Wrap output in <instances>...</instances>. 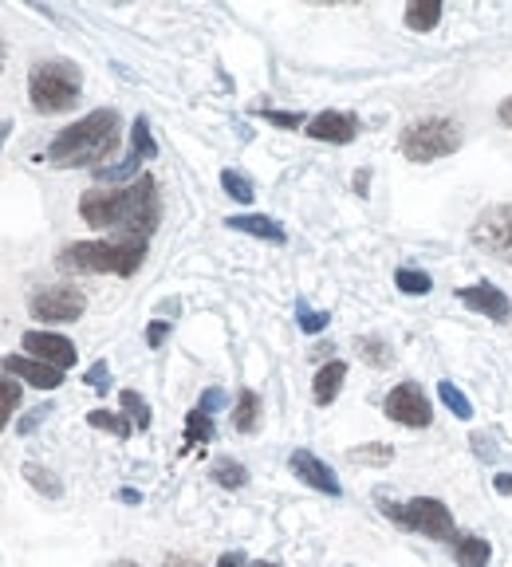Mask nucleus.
I'll use <instances>...</instances> for the list:
<instances>
[{
	"mask_svg": "<svg viewBox=\"0 0 512 567\" xmlns=\"http://www.w3.org/2000/svg\"><path fill=\"white\" fill-rule=\"evenodd\" d=\"M457 300H461L469 312L485 315V319H493V323H509L512 319V300L501 288H493L489 280H477V284H469V288H457Z\"/></svg>",
	"mask_w": 512,
	"mask_h": 567,
	"instance_id": "9d476101",
	"label": "nucleus"
},
{
	"mask_svg": "<svg viewBox=\"0 0 512 567\" xmlns=\"http://www.w3.org/2000/svg\"><path fill=\"white\" fill-rule=\"evenodd\" d=\"M119 402H123L127 418L138 426V430H150V402H146L138 390H123V394H119Z\"/></svg>",
	"mask_w": 512,
	"mask_h": 567,
	"instance_id": "bb28decb",
	"label": "nucleus"
},
{
	"mask_svg": "<svg viewBox=\"0 0 512 567\" xmlns=\"http://www.w3.org/2000/svg\"><path fill=\"white\" fill-rule=\"evenodd\" d=\"M497 119H501V123H505V126L512 130V95L505 99V103H501V107H497Z\"/></svg>",
	"mask_w": 512,
	"mask_h": 567,
	"instance_id": "ea45409f",
	"label": "nucleus"
},
{
	"mask_svg": "<svg viewBox=\"0 0 512 567\" xmlns=\"http://www.w3.org/2000/svg\"><path fill=\"white\" fill-rule=\"evenodd\" d=\"M406 28L410 32H434L442 24V4L438 0H418V4H406Z\"/></svg>",
	"mask_w": 512,
	"mask_h": 567,
	"instance_id": "a211bd4d",
	"label": "nucleus"
},
{
	"mask_svg": "<svg viewBox=\"0 0 512 567\" xmlns=\"http://www.w3.org/2000/svg\"><path fill=\"white\" fill-rule=\"evenodd\" d=\"M256 115L268 119L272 126H284V130H300V126H304V115H300V111H272V107H260Z\"/></svg>",
	"mask_w": 512,
	"mask_h": 567,
	"instance_id": "473e14b6",
	"label": "nucleus"
},
{
	"mask_svg": "<svg viewBox=\"0 0 512 567\" xmlns=\"http://www.w3.org/2000/svg\"><path fill=\"white\" fill-rule=\"evenodd\" d=\"M83 71L67 60H40L28 75V99L40 115H64L79 103Z\"/></svg>",
	"mask_w": 512,
	"mask_h": 567,
	"instance_id": "20e7f679",
	"label": "nucleus"
},
{
	"mask_svg": "<svg viewBox=\"0 0 512 567\" xmlns=\"http://www.w3.org/2000/svg\"><path fill=\"white\" fill-rule=\"evenodd\" d=\"M249 567H280V564H264V560H256V564H249Z\"/></svg>",
	"mask_w": 512,
	"mask_h": 567,
	"instance_id": "de8ad7c7",
	"label": "nucleus"
},
{
	"mask_svg": "<svg viewBox=\"0 0 512 567\" xmlns=\"http://www.w3.org/2000/svg\"><path fill=\"white\" fill-rule=\"evenodd\" d=\"M79 217L91 229H111V233L130 237V241H150L158 221H162L158 182L150 174H142L123 189H87L79 197Z\"/></svg>",
	"mask_w": 512,
	"mask_h": 567,
	"instance_id": "f257e3e1",
	"label": "nucleus"
},
{
	"mask_svg": "<svg viewBox=\"0 0 512 567\" xmlns=\"http://www.w3.org/2000/svg\"><path fill=\"white\" fill-rule=\"evenodd\" d=\"M87 426H91V430H107V434H115V438H123V441L134 434V422L123 418V414H111V410H91V414H87Z\"/></svg>",
	"mask_w": 512,
	"mask_h": 567,
	"instance_id": "4be33fe9",
	"label": "nucleus"
},
{
	"mask_svg": "<svg viewBox=\"0 0 512 567\" xmlns=\"http://www.w3.org/2000/svg\"><path fill=\"white\" fill-rule=\"evenodd\" d=\"M398 150L406 162H438L446 154H457L461 150V123L453 119H418L410 123L402 134H398Z\"/></svg>",
	"mask_w": 512,
	"mask_h": 567,
	"instance_id": "39448f33",
	"label": "nucleus"
},
{
	"mask_svg": "<svg viewBox=\"0 0 512 567\" xmlns=\"http://www.w3.org/2000/svg\"><path fill=\"white\" fill-rule=\"evenodd\" d=\"M453 560L457 567H485L493 560V548H489V540H481V536H473V532H457V540H453Z\"/></svg>",
	"mask_w": 512,
	"mask_h": 567,
	"instance_id": "dca6fc26",
	"label": "nucleus"
},
{
	"mask_svg": "<svg viewBox=\"0 0 512 567\" xmlns=\"http://www.w3.org/2000/svg\"><path fill=\"white\" fill-rule=\"evenodd\" d=\"M394 288L406 292V296H426V292L434 288V280H430V272H422V268H398V272H394Z\"/></svg>",
	"mask_w": 512,
	"mask_h": 567,
	"instance_id": "5701e85b",
	"label": "nucleus"
},
{
	"mask_svg": "<svg viewBox=\"0 0 512 567\" xmlns=\"http://www.w3.org/2000/svg\"><path fill=\"white\" fill-rule=\"evenodd\" d=\"M162 567H201L197 560H190V556H166V564Z\"/></svg>",
	"mask_w": 512,
	"mask_h": 567,
	"instance_id": "a19ab883",
	"label": "nucleus"
},
{
	"mask_svg": "<svg viewBox=\"0 0 512 567\" xmlns=\"http://www.w3.org/2000/svg\"><path fill=\"white\" fill-rule=\"evenodd\" d=\"M217 567H249V560H245V552H225Z\"/></svg>",
	"mask_w": 512,
	"mask_h": 567,
	"instance_id": "4c0bfd02",
	"label": "nucleus"
},
{
	"mask_svg": "<svg viewBox=\"0 0 512 567\" xmlns=\"http://www.w3.org/2000/svg\"><path fill=\"white\" fill-rule=\"evenodd\" d=\"M4 56H8V52H4V40H0V71H4Z\"/></svg>",
	"mask_w": 512,
	"mask_h": 567,
	"instance_id": "c03bdc74",
	"label": "nucleus"
},
{
	"mask_svg": "<svg viewBox=\"0 0 512 567\" xmlns=\"http://www.w3.org/2000/svg\"><path fill=\"white\" fill-rule=\"evenodd\" d=\"M343 378H347V363L343 359H331L316 371V382H312V402L316 406H331L343 390Z\"/></svg>",
	"mask_w": 512,
	"mask_h": 567,
	"instance_id": "2eb2a0df",
	"label": "nucleus"
},
{
	"mask_svg": "<svg viewBox=\"0 0 512 567\" xmlns=\"http://www.w3.org/2000/svg\"><path fill=\"white\" fill-rule=\"evenodd\" d=\"M209 477H213L221 489H245V485H249V469H245L241 461H233V457H217L213 469H209Z\"/></svg>",
	"mask_w": 512,
	"mask_h": 567,
	"instance_id": "aec40b11",
	"label": "nucleus"
},
{
	"mask_svg": "<svg viewBox=\"0 0 512 567\" xmlns=\"http://www.w3.org/2000/svg\"><path fill=\"white\" fill-rule=\"evenodd\" d=\"M115 567H138V564H134V560H119Z\"/></svg>",
	"mask_w": 512,
	"mask_h": 567,
	"instance_id": "49530a36",
	"label": "nucleus"
},
{
	"mask_svg": "<svg viewBox=\"0 0 512 567\" xmlns=\"http://www.w3.org/2000/svg\"><path fill=\"white\" fill-rule=\"evenodd\" d=\"M438 398L446 402V410L453 414V418H461V422H469L473 418V402L453 386V382H438Z\"/></svg>",
	"mask_w": 512,
	"mask_h": 567,
	"instance_id": "a878e982",
	"label": "nucleus"
},
{
	"mask_svg": "<svg viewBox=\"0 0 512 567\" xmlns=\"http://www.w3.org/2000/svg\"><path fill=\"white\" fill-rule=\"evenodd\" d=\"M296 323H300V331H308V335H320L323 327L331 323V315L316 312V308H308V304L300 300V304H296Z\"/></svg>",
	"mask_w": 512,
	"mask_h": 567,
	"instance_id": "7c9ffc66",
	"label": "nucleus"
},
{
	"mask_svg": "<svg viewBox=\"0 0 512 567\" xmlns=\"http://www.w3.org/2000/svg\"><path fill=\"white\" fill-rule=\"evenodd\" d=\"M119 126H123L119 123V111L99 107V111L83 115L79 123L64 126V130L52 138L44 162L56 166V170H79V166L103 170V162L115 158V150H119V142H123V130H119Z\"/></svg>",
	"mask_w": 512,
	"mask_h": 567,
	"instance_id": "f03ea898",
	"label": "nucleus"
},
{
	"mask_svg": "<svg viewBox=\"0 0 512 567\" xmlns=\"http://www.w3.org/2000/svg\"><path fill=\"white\" fill-rule=\"evenodd\" d=\"M225 225H229L233 233H249V237L272 241V245H284V241H288L284 225H280V221H272V217H260V213H237V217H229Z\"/></svg>",
	"mask_w": 512,
	"mask_h": 567,
	"instance_id": "4468645a",
	"label": "nucleus"
},
{
	"mask_svg": "<svg viewBox=\"0 0 512 567\" xmlns=\"http://www.w3.org/2000/svg\"><path fill=\"white\" fill-rule=\"evenodd\" d=\"M386 520H394L398 528H410L426 540H457V524H453V512L438 497H414L410 504H394V501H379Z\"/></svg>",
	"mask_w": 512,
	"mask_h": 567,
	"instance_id": "423d86ee",
	"label": "nucleus"
},
{
	"mask_svg": "<svg viewBox=\"0 0 512 567\" xmlns=\"http://www.w3.org/2000/svg\"><path fill=\"white\" fill-rule=\"evenodd\" d=\"M119 501H123V504H138V501H142V493H138V489H123V493H119Z\"/></svg>",
	"mask_w": 512,
	"mask_h": 567,
	"instance_id": "37998d69",
	"label": "nucleus"
},
{
	"mask_svg": "<svg viewBox=\"0 0 512 567\" xmlns=\"http://www.w3.org/2000/svg\"><path fill=\"white\" fill-rule=\"evenodd\" d=\"M4 138H8V126L0 123V146H4Z\"/></svg>",
	"mask_w": 512,
	"mask_h": 567,
	"instance_id": "a18cd8bd",
	"label": "nucleus"
},
{
	"mask_svg": "<svg viewBox=\"0 0 512 567\" xmlns=\"http://www.w3.org/2000/svg\"><path fill=\"white\" fill-rule=\"evenodd\" d=\"M24 477H28V485H32L36 493H44V497H52V501H60V497H64V485L56 481V473H52V469H44V465L28 461V465H24Z\"/></svg>",
	"mask_w": 512,
	"mask_h": 567,
	"instance_id": "412c9836",
	"label": "nucleus"
},
{
	"mask_svg": "<svg viewBox=\"0 0 512 567\" xmlns=\"http://www.w3.org/2000/svg\"><path fill=\"white\" fill-rule=\"evenodd\" d=\"M48 414H52L48 406H36V410H28V418H20V426H16V430H20V434H32V430H36V426H40Z\"/></svg>",
	"mask_w": 512,
	"mask_h": 567,
	"instance_id": "e433bc0d",
	"label": "nucleus"
},
{
	"mask_svg": "<svg viewBox=\"0 0 512 567\" xmlns=\"http://www.w3.org/2000/svg\"><path fill=\"white\" fill-rule=\"evenodd\" d=\"M130 150H134L138 158H158V142H154V134H150L146 115H138L134 126H130Z\"/></svg>",
	"mask_w": 512,
	"mask_h": 567,
	"instance_id": "393cba45",
	"label": "nucleus"
},
{
	"mask_svg": "<svg viewBox=\"0 0 512 567\" xmlns=\"http://www.w3.org/2000/svg\"><path fill=\"white\" fill-rule=\"evenodd\" d=\"M225 402H229V398H225V390H221V386H209V390H205V394H201V402H197V410H201V414H209V418H213V410H221V406H225Z\"/></svg>",
	"mask_w": 512,
	"mask_h": 567,
	"instance_id": "f704fd0d",
	"label": "nucleus"
},
{
	"mask_svg": "<svg viewBox=\"0 0 512 567\" xmlns=\"http://www.w3.org/2000/svg\"><path fill=\"white\" fill-rule=\"evenodd\" d=\"M359 347H363V359H367L371 367H390V359H394V355H390V347H386V343H383V339H379V335H371V339H363Z\"/></svg>",
	"mask_w": 512,
	"mask_h": 567,
	"instance_id": "2f4dec72",
	"label": "nucleus"
},
{
	"mask_svg": "<svg viewBox=\"0 0 512 567\" xmlns=\"http://www.w3.org/2000/svg\"><path fill=\"white\" fill-rule=\"evenodd\" d=\"M493 489H497L501 497H512V473H497V477H493Z\"/></svg>",
	"mask_w": 512,
	"mask_h": 567,
	"instance_id": "58836bf2",
	"label": "nucleus"
},
{
	"mask_svg": "<svg viewBox=\"0 0 512 567\" xmlns=\"http://www.w3.org/2000/svg\"><path fill=\"white\" fill-rule=\"evenodd\" d=\"M28 312L40 323H75L79 315L87 312V296L71 284H56V288H40L28 300Z\"/></svg>",
	"mask_w": 512,
	"mask_h": 567,
	"instance_id": "0eeeda50",
	"label": "nucleus"
},
{
	"mask_svg": "<svg viewBox=\"0 0 512 567\" xmlns=\"http://www.w3.org/2000/svg\"><path fill=\"white\" fill-rule=\"evenodd\" d=\"M367 186H371V174H367V170H359V174H355V189L367 197Z\"/></svg>",
	"mask_w": 512,
	"mask_h": 567,
	"instance_id": "79ce46f5",
	"label": "nucleus"
},
{
	"mask_svg": "<svg viewBox=\"0 0 512 567\" xmlns=\"http://www.w3.org/2000/svg\"><path fill=\"white\" fill-rule=\"evenodd\" d=\"M260 414H264V402L256 390H241L237 394V406H233V426L237 434H256L260 430Z\"/></svg>",
	"mask_w": 512,
	"mask_h": 567,
	"instance_id": "f3484780",
	"label": "nucleus"
},
{
	"mask_svg": "<svg viewBox=\"0 0 512 567\" xmlns=\"http://www.w3.org/2000/svg\"><path fill=\"white\" fill-rule=\"evenodd\" d=\"M0 371L28 382V386H36V390H60L64 386V371H56V367H48V363H40L32 355H4Z\"/></svg>",
	"mask_w": 512,
	"mask_h": 567,
	"instance_id": "9b49d317",
	"label": "nucleus"
},
{
	"mask_svg": "<svg viewBox=\"0 0 512 567\" xmlns=\"http://www.w3.org/2000/svg\"><path fill=\"white\" fill-rule=\"evenodd\" d=\"M20 406V382L12 378H0V430L12 422V410Z\"/></svg>",
	"mask_w": 512,
	"mask_h": 567,
	"instance_id": "c85d7f7f",
	"label": "nucleus"
},
{
	"mask_svg": "<svg viewBox=\"0 0 512 567\" xmlns=\"http://www.w3.org/2000/svg\"><path fill=\"white\" fill-rule=\"evenodd\" d=\"M383 414L398 426H410V430H426L434 410H430V398L418 382H398L383 402Z\"/></svg>",
	"mask_w": 512,
	"mask_h": 567,
	"instance_id": "6e6552de",
	"label": "nucleus"
},
{
	"mask_svg": "<svg viewBox=\"0 0 512 567\" xmlns=\"http://www.w3.org/2000/svg\"><path fill=\"white\" fill-rule=\"evenodd\" d=\"M390 457H394V449H390V445H383V441L351 449V461H355V465H386Z\"/></svg>",
	"mask_w": 512,
	"mask_h": 567,
	"instance_id": "c756f323",
	"label": "nucleus"
},
{
	"mask_svg": "<svg viewBox=\"0 0 512 567\" xmlns=\"http://www.w3.org/2000/svg\"><path fill=\"white\" fill-rule=\"evenodd\" d=\"M221 189H225L233 201H241V205H249V201L256 197L253 182H249L241 170H225V174H221Z\"/></svg>",
	"mask_w": 512,
	"mask_h": 567,
	"instance_id": "cd10ccee",
	"label": "nucleus"
},
{
	"mask_svg": "<svg viewBox=\"0 0 512 567\" xmlns=\"http://www.w3.org/2000/svg\"><path fill=\"white\" fill-rule=\"evenodd\" d=\"M493 229V249L505 252V260L512 264V209H497V213H489L485 221H481V233H489Z\"/></svg>",
	"mask_w": 512,
	"mask_h": 567,
	"instance_id": "6ab92c4d",
	"label": "nucleus"
},
{
	"mask_svg": "<svg viewBox=\"0 0 512 567\" xmlns=\"http://www.w3.org/2000/svg\"><path fill=\"white\" fill-rule=\"evenodd\" d=\"M308 138L331 142V146H347L359 138V119L351 111H320L316 119H308Z\"/></svg>",
	"mask_w": 512,
	"mask_h": 567,
	"instance_id": "ddd939ff",
	"label": "nucleus"
},
{
	"mask_svg": "<svg viewBox=\"0 0 512 567\" xmlns=\"http://www.w3.org/2000/svg\"><path fill=\"white\" fill-rule=\"evenodd\" d=\"M20 347H24L32 359H40V363H48V367H56V371L75 367V359H79L75 343H71L67 335H56V331H24Z\"/></svg>",
	"mask_w": 512,
	"mask_h": 567,
	"instance_id": "1a4fd4ad",
	"label": "nucleus"
},
{
	"mask_svg": "<svg viewBox=\"0 0 512 567\" xmlns=\"http://www.w3.org/2000/svg\"><path fill=\"white\" fill-rule=\"evenodd\" d=\"M213 438H217L213 418L201 414V410H190V414H186V445H209Z\"/></svg>",
	"mask_w": 512,
	"mask_h": 567,
	"instance_id": "b1692460",
	"label": "nucleus"
},
{
	"mask_svg": "<svg viewBox=\"0 0 512 567\" xmlns=\"http://www.w3.org/2000/svg\"><path fill=\"white\" fill-rule=\"evenodd\" d=\"M288 465H292V473H296L304 485H312L316 493H327V497H339V493H343V485H339V477L331 473V465H323L312 449H296V453L288 457Z\"/></svg>",
	"mask_w": 512,
	"mask_h": 567,
	"instance_id": "f8f14e48",
	"label": "nucleus"
},
{
	"mask_svg": "<svg viewBox=\"0 0 512 567\" xmlns=\"http://www.w3.org/2000/svg\"><path fill=\"white\" fill-rule=\"evenodd\" d=\"M166 335H170V319H154V323L146 327V347H154V351H158V347L166 343Z\"/></svg>",
	"mask_w": 512,
	"mask_h": 567,
	"instance_id": "c9c22d12",
	"label": "nucleus"
},
{
	"mask_svg": "<svg viewBox=\"0 0 512 567\" xmlns=\"http://www.w3.org/2000/svg\"><path fill=\"white\" fill-rule=\"evenodd\" d=\"M146 245L150 241H75L64 245L56 264L64 272H83V276H134L146 260Z\"/></svg>",
	"mask_w": 512,
	"mask_h": 567,
	"instance_id": "7ed1b4c3",
	"label": "nucleus"
},
{
	"mask_svg": "<svg viewBox=\"0 0 512 567\" xmlns=\"http://www.w3.org/2000/svg\"><path fill=\"white\" fill-rule=\"evenodd\" d=\"M91 390H99V394H107L111 390V367H107V359H99V363H91V371L83 378Z\"/></svg>",
	"mask_w": 512,
	"mask_h": 567,
	"instance_id": "72a5a7b5",
	"label": "nucleus"
}]
</instances>
